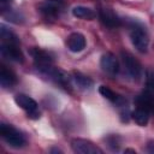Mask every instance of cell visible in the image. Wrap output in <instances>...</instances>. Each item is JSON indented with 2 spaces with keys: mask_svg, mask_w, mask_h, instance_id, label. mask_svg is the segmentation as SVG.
I'll use <instances>...</instances> for the list:
<instances>
[{
  "mask_svg": "<svg viewBox=\"0 0 154 154\" xmlns=\"http://www.w3.org/2000/svg\"><path fill=\"white\" fill-rule=\"evenodd\" d=\"M30 54L34 59L35 66L37 67L38 71H41L42 73L49 75L51 71L54 69L53 67V58L51 57V54L41 48L37 47H32L30 49Z\"/></svg>",
  "mask_w": 154,
  "mask_h": 154,
  "instance_id": "1",
  "label": "cell"
},
{
  "mask_svg": "<svg viewBox=\"0 0 154 154\" xmlns=\"http://www.w3.org/2000/svg\"><path fill=\"white\" fill-rule=\"evenodd\" d=\"M0 134H1V137L6 141V143H8V146L13 148H20L25 144L24 136L12 125L2 123L0 125Z\"/></svg>",
  "mask_w": 154,
  "mask_h": 154,
  "instance_id": "2",
  "label": "cell"
},
{
  "mask_svg": "<svg viewBox=\"0 0 154 154\" xmlns=\"http://www.w3.org/2000/svg\"><path fill=\"white\" fill-rule=\"evenodd\" d=\"M130 38L132 45L135 46V48L141 52V53H146L148 49V45H149V38H148V34L146 31V29L141 25H134L131 28L130 31Z\"/></svg>",
  "mask_w": 154,
  "mask_h": 154,
  "instance_id": "3",
  "label": "cell"
},
{
  "mask_svg": "<svg viewBox=\"0 0 154 154\" xmlns=\"http://www.w3.org/2000/svg\"><path fill=\"white\" fill-rule=\"evenodd\" d=\"M14 101L22 109H24L26 112L29 118H31V119L40 118V111L37 108V103L34 99H31L30 96H28L25 94H17L14 96Z\"/></svg>",
  "mask_w": 154,
  "mask_h": 154,
  "instance_id": "4",
  "label": "cell"
},
{
  "mask_svg": "<svg viewBox=\"0 0 154 154\" xmlns=\"http://www.w3.org/2000/svg\"><path fill=\"white\" fill-rule=\"evenodd\" d=\"M122 59L124 63V66L128 71V73L134 78V79H140L142 75V66L140 61L129 52H122Z\"/></svg>",
  "mask_w": 154,
  "mask_h": 154,
  "instance_id": "5",
  "label": "cell"
},
{
  "mask_svg": "<svg viewBox=\"0 0 154 154\" xmlns=\"http://www.w3.org/2000/svg\"><path fill=\"white\" fill-rule=\"evenodd\" d=\"M0 51L4 58L16 61V63H23L24 61V55L18 47V43L13 42H2L0 46Z\"/></svg>",
  "mask_w": 154,
  "mask_h": 154,
  "instance_id": "6",
  "label": "cell"
},
{
  "mask_svg": "<svg viewBox=\"0 0 154 154\" xmlns=\"http://www.w3.org/2000/svg\"><path fill=\"white\" fill-rule=\"evenodd\" d=\"M71 147L75 153H79V154H96V153L101 154L102 153V150L96 144L83 138H73L71 141Z\"/></svg>",
  "mask_w": 154,
  "mask_h": 154,
  "instance_id": "7",
  "label": "cell"
},
{
  "mask_svg": "<svg viewBox=\"0 0 154 154\" xmlns=\"http://www.w3.org/2000/svg\"><path fill=\"white\" fill-rule=\"evenodd\" d=\"M99 17L102 24L108 28H118L122 24L120 18L111 8H107V7H101L99 10Z\"/></svg>",
  "mask_w": 154,
  "mask_h": 154,
  "instance_id": "8",
  "label": "cell"
},
{
  "mask_svg": "<svg viewBox=\"0 0 154 154\" xmlns=\"http://www.w3.org/2000/svg\"><path fill=\"white\" fill-rule=\"evenodd\" d=\"M135 103L137 108H142L149 113H154V94L152 91H143L136 96Z\"/></svg>",
  "mask_w": 154,
  "mask_h": 154,
  "instance_id": "9",
  "label": "cell"
},
{
  "mask_svg": "<svg viewBox=\"0 0 154 154\" xmlns=\"http://www.w3.org/2000/svg\"><path fill=\"white\" fill-rule=\"evenodd\" d=\"M100 66H101V69L105 72L111 73V75H116L119 71V63H118L116 55L112 54V53H109V52L108 53H105L101 57Z\"/></svg>",
  "mask_w": 154,
  "mask_h": 154,
  "instance_id": "10",
  "label": "cell"
},
{
  "mask_svg": "<svg viewBox=\"0 0 154 154\" xmlns=\"http://www.w3.org/2000/svg\"><path fill=\"white\" fill-rule=\"evenodd\" d=\"M66 45H67V48H69L71 52L78 53V52H82V51L85 48L87 41H85V37H84L81 32H72V34L67 37Z\"/></svg>",
  "mask_w": 154,
  "mask_h": 154,
  "instance_id": "11",
  "label": "cell"
},
{
  "mask_svg": "<svg viewBox=\"0 0 154 154\" xmlns=\"http://www.w3.org/2000/svg\"><path fill=\"white\" fill-rule=\"evenodd\" d=\"M53 81H55L59 85H61L64 89L66 90H71V78L70 76L64 71V70H60V69H53L51 71V73L48 75Z\"/></svg>",
  "mask_w": 154,
  "mask_h": 154,
  "instance_id": "12",
  "label": "cell"
},
{
  "mask_svg": "<svg viewBox=\"0 0 154 154\" xmlns=\"http://www.w3.org/2000/svg\"><path fill=\"white\" fill-rule=\"evenodd\" d=\"M17 83V77L16 75L7 69L5 65L0 66V84L2 88H10Z\"/></svg>",
  "mask_w": 154,
  "mask_h": 154,
  "instance_id": "13",
  "label": "cell"
},
{
  "mask_svg": "<svg viewBox=\"0 0 154 154\" xmlns=\"http://www.w3.org/2000/svg\"><path fill=\"white\" fill-rule=\"evenodd\" d=\"M38 10L47 18H57V17H59V13H60V6L57 2H52L48 0H47V2L41 4L38 6Z\"/></svg>",
  "mask_w": 154,
  "mask_h": 154,
  "instance_id": "14",
  "label": "cell"
},
{
  "mask_svg": "<svg viewBox=\"0 0 154 154\" xmlns=\"http://www.w3.org/2000/svg\"><path fill=\"white\" fill-rule=\"evenodd\" d=\"M72 78H73L75 83L77 84V87L79 89H82V90H89L93 87V81L88 76H85V75H83L81 72H76L75 71Z\"/></svg>",
  "mask_w": 154,
  "mask_h": 154,
  "instance_id": "15",
  "label": "cell"
},
{
  "mask_svg": "<svg viewBox=\"0 0 154 154\" xmlns=\"http://www.w3.org/2000/svg\"><path fill=\"white\" fill-rule=\"evenodd\" d=\"M72 14L77 18H81V19H94L95 17V12L89 8V7H85V6H75L72 8Z\"/></svg>",
  "mask_w": 154,
  "mask_h": 154,
  "instance_id": "16",
  "label": "cell"
},
{
  "mask_svg": "<svg viewBox=\"0 0 154 154\" xmlns=\"http://www.w3.org/2000/svg\"><path fill=\"white\" fill-rule=\"evenodd\" d=\"M149 112L142 109V108H136L134 112H132V119L141 126H144L148 124V120H149Z\"/></svg>",
  "mask_w": 154,
  "mask_h": 154,
  "instance_id": "17",
  "label": "cell"
},
{
  "mask_svg": "<svg viewBox=\"0 0 154 154\" xmlns=\"http://www.w3.org/2000/svg\"><path fill=\"white\" fill-rule=\"evenodd\" d=\"M99 93H100L105 99H107V100H109V101H112V102H116V103H118V102L122 100V97H120L118 94H116L112 89H109V88L106 87V85H100V87H99Z\"/></svg>",
  "mask_w": 154,
  "mask_h": 154,
  "instance_id": "18",
  "label": "cell"
},
{
  "mask_svg": "<svg viewBox=\"0 0 154 154\" xmlns=\"http://www.w3.org/2000/svg\"><path fill=\"white\" fill-rule=\"evenodd\" d=\"M120 141H122L120 137H118L117 135H111V136H108L107 140H106L108 147H109L111 149H113V150H118V149H119Z\"/></svg>",
  "mask_w": 154,
  "mask_h": 154,
  "instance_id": "19",
  "label": "cell"
},
{
  "mask_svg": "<svg viewBox=\"0 0 154 154\" xmlns=\"http://www.w3.org/2000/svg\"><path fill=\"white\" fill-rule=\"evenodd\" d=\"M147 150L149 153H154V143H149L148 147H147Z\"/></svg>",
  "mask_w": 154,
  "mask_h": 154,
  "instance_id": "20",
  "label": "cell"
},
{
  "mask_svg": "<svg viewBox=\"0 0 154 154\" xmlns=\"http://www.w3.org/2000/svg\"><path fill=\"white\" fill-rule=\"evenodd\" d=\"M0 1H1V5L4 6V5H8V4H10L12 0H0Z\"/></svg>",
  "mask_w": 154,
  "mask_h": 154,
  "instance_id": "21",
  "label": "cell"
},
{
  "mask_svg": "<svg viewBox=\"0 0 154 154\" xmlns=\"http://www.w3.org/2000/svg\"><path fill=\"white\" fill-rule=\"evenodd\" d=\"M51 153H61V150L57 149V148H53V149H51Z\"/></svg>",
  "mask_w": 154,
  "mask_h": 154,
  "instance_id": "22",
  "label": "cell"
},
{
  "mask_svg": "<svg viewBox=\"0 0 154 154\" xmlns=\"http://www.w3.org/2000/svg\"><path fill=\"white\" fill-rule=\"evenodd\" d=\"M125 153H136L134 149H125Z\"/></svg>",
  "mask_w": 154,
  "mask_h": 154,
  "instance_id": "23",
  "label": "cell"
},
{
  "mask_svg": "<svg viewBox=\"0 0 154 154\" xmlns=\"http://www.w3.org/2000/svg\"><path fill=\"white\" fill-rule=\"evenodd\" d=\"M48 1H52V2H59V1H61V0H48Z\"/></svg>",
  "mask_w": 154,
  "mask_h": 154,
  "instance_id": "24",
  "label": "cell"
}]
</instances>
